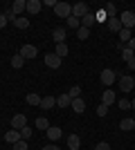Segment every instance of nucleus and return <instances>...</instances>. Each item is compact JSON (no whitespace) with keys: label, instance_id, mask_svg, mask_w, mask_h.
Returning <instances> with one entry per match:
<instances>
[{"label":"nucleus","instance_id":"37998d69","mask_svg":"<svg viewBox=\"0 0 135 150\" xmlns=\"http://www.w3.org/2000/svg\"><path fill=\"white\" fill-rule=\"evenodd\" d=\"M126 65H129V69H135V56H133V58H131V61H129V63H126Z\"/></svg>","mask_w":135,"mask_h":150},{"label":"nucleus","instance_id":"58836bf2","mask_svg":"<svg viewBox=\"0 0 135 150\" xmlns=\"http://www.w3.org/2000/svg\"><path fill=\"white\" fill-rule=\"evenodd\" d=\"M59 5V0H45L43 2V7H56Z\"/></svg>","mask_w":135,"mask_h":150},{"label":"nucleus","instance_id":"bb28decb","mask_svg":"<svg viewBox=\"0 0 135 150\" xmlns=\"http://www.w3.org/2000/svg\"><path fill=\"white\" fill-rule=\"evenodd\" d=\"M77 36H79V40H88V38H90V29H88V27H79Z\"/></svg>","mask_w":135,"mask_h":150},{"label":"nucleus","instance_id":"a211bd4d","mask_svg":"<svg viewBox=\"0 0 135 150\" xmlns=\"http://www.w3.org/2000/svg\"><path fill=\"white\" fill-rule=\"evenodd\" d=\"M119 128H122L124 132L133 130V128H135V119H131V117H124V119L119 121Z\"/></svg>","mask_w":135,"mask_h":150},{"label":"nucleus","instance_id":"c03bdc74","mask_svg":"<svg viewBox=\"0 0 135 150\" xmlns=\"http://www.w3.org/2000/svg\"><path fill=\"white\" fill-rule=\"evenodd\" d=\"M43 150H61V148H59V146H54V144H52V146H45Z\"/></svg>","mask_w":135,"mask_h":150},{"label":"nucleus","instance_id":"9b49d317","mask_svg":"<svg viewBox=\"0 0 135 150\" xmlns=\"http://www.w3.org/2000/svg\"><path fill=\"white\" fill-rule=\"evenodd\" d=\"M70 108H72V110H74L77 114H81V112H86V101L81 99V96H77V99H72Z\"/></svg>","mask_w":135,"mask_h":150},{"label":"nucleus","instance_id":"ddd939ff","mask_svg":"<svg viewBox=\"0 0 135 150\" xmlns=\"http://www.w3.org/2000/svg\"><path fill=\"white\" fill-rule=\"evenodd\" d=\"M101 103L104 105H113V103H117V94L113 92V90H106L101 96Z\"/></svg>","mask_w":135,"mask_h":150},{"label":"nucleus","instance_id":"f8f14e48","mask_svg":"<svg viewBox=\"0 0 135 150\" xmlns=\"http://www.w3.org/2000/svg\"><path fill=\"white\" fill-rule=\"evenodd\" d=\"M41 9H43V2L41 0H27V13H39Z\"/></svg>","mask_w":135,"mask_h":150},{"label":"nucleus","instance_id":"412c9836","mask_svg":"<svg viewBox=\"0 0 135 150\" xmlns=\"http://www.w3.org/2000/svg\"><path fill=\"white\" fill-rule=\"evenodd\" d=\"M41 99H43V96H39V94H27V96H25V101H27V105H41Z\"/></svg>","mask_w":135,"mask_h":150},{"label":"nucleus","instance_id":"2eb2a0df","mask_svg":"<svg viewBox=\"0 0 135 150\" xmlns=\"http://www.w3.org/2000/svg\"><path fill=\"white\" fill-rule=\"evenodd\" d=\"M54 105H56V96H43L39 108H43V110H52Z\"/></svg>","mask_w":135,"mask_h":150},{"label":"nucleus","instance_id":"f3484780","mask_svg":"<svg viewBox=\"0 0 135 150\" xmlns=\"http://www.w3.org/2000/svg\"><path fill=\"white\" fill-rule=\"evenodd\" d=\"M95 23H97V20H95V11H88L84 18H81V27H88V29L95 25Z\"/></svg>","mask_w":135,"mask_h":150},{"label":"nucleus","instance_id":"b1692460","mask_svg":"<svg viewBox=\"0 0 135 150\" xmlns=\"http://www.w3.org/2000/svg\"><path fill=\"white\" fill-rule=\"evenodd\" d=\"M72 103V99L68 96V94H61V96H56V105L59 108H68Z\"/></svg>","mask_w":135,"mask_h":150},{"label":"nucleus","instance_id":"0eeeda50","mask_svg":"<svg viewBox=\"0 0 135 150\" xmlns=\"http://www.w3.org/2000/svg\"><path fill=\"white\" fill-rule=\"evenodd\" d=\"M133 88H135L133 76H122V79H119V90H122V92H131Z\"/></svg>","mask_w":135,"mask_h":150},{"label":"nucleus","instance_id":"f03ea898","mask_svg":"<svg viewBox=\"0 0 135 150\" xmlns=\"http://www.w3.org/2000/svg\"><path fill=\"white\" fill-rule=\"evenodd\" d=\"M54 13H56L59 18H70V16H72V5H68V2H59V5L54 7Z\"/></svg>","mask_w":135,"mask_h":150},{"label":"nucleus","instance_id":"4468645a","mask_svg":"<svg viewBox=\"0 0 135 150\" xmlns=\"http://www.w3.org/2000/svg\"><path fill=\"white\" fill-rule=\"evenodd\" d=\"M9 9H11V11L16 13V18H18V13H23V11L27 9V0H16V2H14Z\"/></svg>","mask_w":135,"mask_h":150},{"label":"nucleus","instance_id":"6ab92c4d","mask_svg":"<svg viewBox=\"0 0 135 150\" xmlns=\"http://www.w3.org/2000/svg\"><path fill=\"white\" fill-rule=\"evenodd\" d=\"M106 25H108L110 31H117V34L122 31V23H119V18H108V20H106Z\"/></svg>","mask_w":135,"mask_h":150},{"label":"nucleus","instance_id":"2f4dec72","mask_svg":"<svg viewBox=\"0 0 135 150\" xmlns=\"http://www.w3.org/2000/svg\"><path fill=\"white\" fill-rule=\"evenodd\" d=\"M18 132H20V139H23V141H27V139L32 137V128H29V125H25V128L18 130Z\"/></svg>","mask_w":135,"mask_h":150},{"label":"nucleus","instance_id":"72a5a7b5","mask_svg":"<svg viewBox=\"0 0 135 150\" xmlns=\"http://www.w3.org/2000/svg\"><path fill=\"white\" fill-rule=\"evenodd\" d=\"M68 96H70V99H77V96H81V88H79V85H72L70 92H68Z\"/></svg>","mask_w":135,"mask_h":150},{"label":"nucleus","instance_id":"423d86ee","mask_svg":"<svg viewBox=\"0 0 135 150\" xmlns=\"http://www.w3.org/2000/svg\"><path fill=\"white\" fill-rule=\"evenodd\" d=\"M61 63H63V58H59L56 54H47V56H45V65H47L50 69H59Z\"/></svg>","mask_w":135,"mask_h":150},{"label":"nucleus","instance_id":"e433bc0d","mask_svg":"<svg viewBox=\"0 0 135 150\" xmlns=\"http://www.w3.org/2000/svg\"><path fill=\"white\" fill-rule=\"evenodd\" d=\"M14 150H27V141H23V139L16 141V144H14Z\"/></svg>","mask_w":135,"mask_h":150},{"label":"nucleus","instance_id":"393cba45","mask_svg":"<svg viewBox=\"0 0 135 150\" xmlns=\"http://www.w3.org/2000/svg\"><path fill=\"white\" fill-rule=\"evenodd\" d=\"M23 65H25V58L20 56V54H16V56L11 58V67H14V69H20Z\"/></svg>","mask_w":135,"mask_h":150},{"label":"nucleus","instance_id":"f704fd0d","mask_svg":"<svg viewBox=\"0 0 135 150\" xmlns=\"http://www.w3.org/2000/svg\"><path fill=\"white\" fill-rule=\"evenodd\" d=\"M133 56H135V52H133V50H129V47H124V50H122V58H124L126 63H129Z\"/></svg>","mask_w":135,"mask_h":150},{"label":"nucleus","instance_id":"39448f33","mask_svg":"<svg viewBox=\"0 0 135 150\" xmlns=\"http://www.w3.org/2000/svg\"><path fill=\"white\" fill-rule=\"evenodd\" d=\"M25 125H27V117L25 114H14L11 117V128L14 130H23Z\"/></svg>","mask_w":135,"mask_h":150},{"label":"nucleus","instance_id":"a878e982","mask_svg":"<svg viewBox=\"0 0 135 150\" xmlns=\"http://www.w3.org/2000/svg\"><path fill=\"white\" fill-rule=\"evenodd\" d=\"M14 25L18 27V29H27V27H29V20H27V18H23V16H18V18L14 20Z\"/></svg>","mask_w":135,"mask_h":150},{"label":"nucleus","instance_id":"c756f323","mask_svg":"<svg viewBox=\"0 0 135 150\" xmlns=\"http://www.w3.org/2000/svg\"><path fill=\"white\" fill-rule=\"evenodd\" d=\"M79 27H81V20L70 16V18H68V29H79Z\"/></svg>","mask_w":135,"mask_h":150},{"label":"nucleus","instance_id":"79ce46f5","mask_svg":"<svg viewBox=\"0 0 135 150\" xmlns=\"http://www.w3.org/2000/svg\"><path fill=\"white\" fill-rule=\"evenodd\" d=\"M126 47H129V50H133V52H135V38H131L129 43H126Z\"/></svg>","mask_w":135,"mask_h":150},{"label":"nucleus","instance_id":"a18cd8bd","mask_svg":"<svg viewBox=\"0 0 135 150\" xmlns=\"http://www.w3.org/2000/svg\"><path fill=\"white\" fill-rule=\"evenodd\" d=\"M131 108H133V110H135V99H133V101H131Z\"/></svg>","mask_w":135,"mask_h":150},{"label":"nucleus","instance_id":"6e6552de","mask_svg":"<svg viewBox=\"0 0 135 150\" xmlns=\"http://www.w3.org/2000/svg\"><path fill=\"white\" fill-rule=\"evenodd\" d=\"M45 134H47V139H50V141H59V139L63 137V130H61V128H56V125H50V128L45 130Z\"/></svg>","mask_w":135,"mask_h":150},{"label":"nucleus","instance_id":"473e14b6","mask_svg":"<svg viewBox=\"0 0 135 150\" xmlns=\"http://www.w3.org/2000/svg\"><path fill=\"white\" fill-rule=\"evenodd\" d=\"M117 108L119 110H131V101L129 99H117Z\"/></svg>","mask_w":135,"mask_h":150},{"label":"nucleus","instance_id":"5701e85b","mask_svg":"<svg viewBox=\"0 0 135 150\" xmlns=\"http://www.w3.org/2000/svg\"><path fill=\"white\" fill-rule=\"evenodd\" d=\"M68 52H70V50H68V43H59L54 54H56L59 58H65V56H68Z\"/></svg>","mask_w":135,"mask_h":150},{"label":"nucleus","instance_id":"a19ab883","mask_svg":"<svg viewBox=\"0 0 135 150\" xmlns=\"http://www.w3.org/2000/svg\"><path fill=\"white\" fill-rule=\"evenodd\" d=\"M2 27H7V16L5 13H0V29H2Z\"/></svg>","mask_w":135,"mask_h":150},{"label":"nucleus","instance_id":"cd10ccee","mask_svg":"<svg viewBox=\"0 0 135 150\" xmlns=\"http://www.w3.org/2000/svg\"><path fill=\"white\" fill-rule=\"evenodd\" d=\"M95 20H97V23H106V20H108V13H106V9H99V11H95Z\"/></svg>","mask_w":135,"mask_h":150},{"label":"nucleus","instance_id":"1a4fd4ad","mask_svg":"<svg viewBox=\"0 0 135 150\" xmlns=\"http://www.w3.org/2000/svg\"><path fill=\"white\" fill-rule=\"evenodd\" d=\"M99 79H101V83H104V85H113V83L117 81V74L113 72V69H104Z\"/></svg>","mask_w":135,"mask_h":150},{"label":"nucleus","instance_id":"c9c22d12","mask_svg":"<svg viewBox=\"0 0 135 150\" xmlns=\"http://www.w3.org/2000/svg\"><path fill=\"white\" fill-rule=\"evenodd\" d=\"M97 114H99V117H101V119H104V117L108 114V105H104V103H101V105L97 108Z\"/></svg>","mask_w":135,"mask_h":150},{"label":"nucleus","instance_id":"9d476101","mask_svg":"<svg viewBox=\"0 0 135 150\" xmlns=\"http://www.w3.org/2000/svg\"><path fill=\"white\" fill-rule=\"evenodd\" d=\"M65 38H68V31L63 29V27H56V29L52 31V40H54V43H65Z\"/></svg>","mask_w":135,"mask_h":150},{"label":"nucleus","instance_id":"aec40b11","mask_svg":"<svg viewBox=\"0 0 135 150\" xmlns=\"http://www.w3.org/2000/svg\"><path fill=\"white\" fill-rule=\"evenodd\" d=\"M79 146H81L79 134H70V137H68V148H70V150H79Z\"/></svg>","mask_w":135,"mask_h":150},{"label":"nucleus","instance_id":"4be33fe9","mask_svg":"<svg viewBox=\"0 0 135 150\" xmlns=\"http://www.w3.org/2000/svg\"><path fill=\"white\" fill-rule=\"evenodd\" d=\"M133 38V34H131V29H126V27H122V31H119V43L122 45H126Z\"/></svg>","mask_w":135,"mask_h":150},{"label":"nucleus","instance_id":"f257e3e1","mask_svg":"<svg viewBox=\"0 0 135 150\" xmlns=\"http://www.w3.org/2000/svg\"><path fill=\"white\" fill-rule=\"evenodd\" d=\"M117 18L122 23V27H126V29H133L135 27V13L133 11H122V16H117Z\"/></svg>","mask_w":135,"mask_h":150},{"label":"nucleus","instance_id":"ea45409f","mask_svg":"<svg viewBox=\"0 0 135 150\" xmlns=\"http://www.w3.org/2000/svg\"><path fill=\"white\" fill-rule=\"evenodd\" d=\"M5 16H7V20H16V13H14L11 9H7V11H5Z\"/></svg>","mask_w":135,"mask_h":150},{"label":"nucleus","instance_id":"4c0bfd02","mask_svg":"<svg viewBox=\"0 0 135 150\" xmlns=\"http://www.w3.org/2000/svg\"><path fill=\"white\" fill-rule=\"evenodd\" d=\"M95 150H110V146L106 144V141H101V144H97V146H95Z\"/></svg>","mask_w":135,"mask_h":150},{"label":"nucleus","instance_id":"20e7f679","mask_svg":"<svg viewBox=\"0 0 135 150\" xmlns=\"http://www.w3.org/2000/svg\"><path fill=\"white\" fill-rule=\"evenodd\" d=\"M86 13H88V5H86V2H77V5H72V16H74V18H84Z\"/></svg>","mask_w":135,"mask_h":150},{"label":"nucleus","instance_id":"7ed1b4c3","mask_svg":"<svg viewBox=\"0 0 135 150\" xmlns=\"http://www.w3.org/2000/svg\"><path fill=\"white\" fill-rule=\"evenodd\" d=\"M18 54H20V56H23V58H25V61H32V58H36V54H39V50H36L34 45H23Z\"/></svg>","mask_w":135,"mask_h":150},{"label":"nucleus","instance_id":"dca6fc26","mask_svg":"<svg viewBox=\"0 0 135 150\" xmlns=\"http://www.w3.org/2000/svg\"><path fill=\"white\" fill-rule=\"evenodd\" d=\"M5 141H7V144H16V141H20V132L11 128L9 132H5Z\"/></svg>","mask_w":135,"mask_h":150},{"label":"nucleus","instance_id":"c85d7f7f","mask_svg":"<svg viewBox=\"0 0 135 150\" xmlns=\"http://www.w3.org/2000/svg\"><path fill=\"white\" fill-rule=\"evenodd\" d=\"M106 13H108V18H117V7H115V2H108V5H106Z\"/></svg>","mask_w":135,"mask_h":150},{"label":"nucleus","instance_id":"7c9ffc66","mask_svg":"<svg viewBox=\"0 0 135 150\" xmlns=\"http://www.w3.org/2000/svg\"><path fill=\"white\" fill-rule=\"evenodd\" d=\"M36 128H39V130H47V128H50V121L45 119V117H39V119H36Z\"/></svg>","mask_w":135,"mask_h":150}]
</instances>
